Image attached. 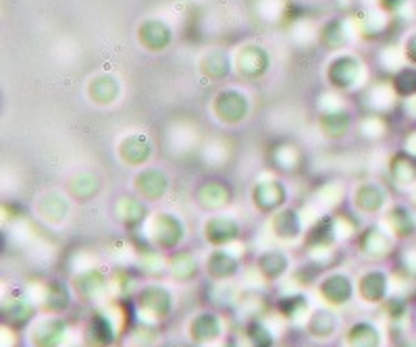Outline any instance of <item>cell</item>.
Returning <instances> with one entry per match:
<instances>
[{"label": "cell", "instance_id": "1", "mask_svg": "<svg viewBox=\"0 0 416 347\" xmlns=\"http://www.w3.org/2000/svg\"><path fill=\"white\" fill-rule=\"evenodd\" d=\"M352 347H379V333L371 324H358L350 330Z\"/></svg>", "mask_w": 416, "mask_h": 347}]
</instances>
